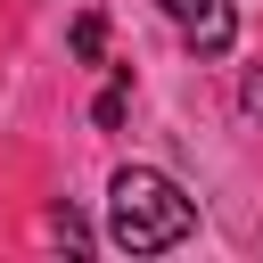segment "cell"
<instances>
[{
	"mask_svg": "<svg viewBox=\"0 0 263 263\" xmlns=\"http://www.w3.org/2000/svg\"><path fill=\"white\" fill-rule=\"evenodd\" d=\"M189 222H197V205L164 173H148V164H123L115 173V189H107V238L123 255H164V247L189 238Z\"/></svg>",
	"mask_w": 263,
	"mask_h": 263,
	"instance_id": "cell-1",
	"label": "cell"
},
{
	"mask_svg": "<svg viewBox=\"0 0 263 263\" xmlns=\"http://www.w3.org/2000/svg\"><path fill=\"white\" fill-rule=\"evenodd\" d=\"M181 33H189V49L197 58H222L230 41H238V16H230V0H156Z\"/></svg>",
	"mask_w": 263,
	"mask_h": 263,
	"instance_id": "cell-2",
	"label": "cell"
},
{
	"mask_svg": "<svg viewBox=\"0 0 263 263\" xmlns=\"http://www.w3.org/2000/svg\"><path fill=\"white\" fill-rule=\"evenodd\" d=\"M123 107H132V90H123V82H107V90H99V107H90V115H99V132H115V123H123Z\"/></svg>",
	"mask_w": 263,
	"mask_h": 263,
	"instance_id": "cell-3",
	"label": "cell"
},
{
	"mask_svg": "<svg viewBox=\"0 0 263 263\" xmlns=\"http://www.w3.org/2000/svg\"><path fill=\"white\" fill-rule=\"evenodd\" d=\"M49 230H58V238H66V247H90V222H82V214H74V205H58V214H49Z\"/></svg>",
	"mask_w": 263,
	"mask_h": 263,
	"instance_id": "cell-4",
	"label": "cell"
},
{
	"mask_svg": "<svg viewBox=\"0 0 263 263\" xmlns=\"http://www.w3.org/2000/svg\"><path fill=\"white\" fill-rule=\"evenodd\" d=\"M99 49H107V25L82 16V25H74V58H99Z\"/></svg>",
	"mask_w": 263,
	"mask_h": 263,
	"instance_id": "cell-5",
	"label": "cell"
},
{
	"mask_svg": "<svg viewBox=\"0 0 263 263\" xmlns=\"http://www.w3.org/2000/svg\"><path fill=\"white\" fill-rule=\"evenodd\" d=\"M238 107H247V115L263 123V74H247V90H238Z\"/></svg>",
	"mask_w": 263,
	"mask_h": 263,
	"instance_id": "cell-6",
	"label": "cell"
}]
</instances>
